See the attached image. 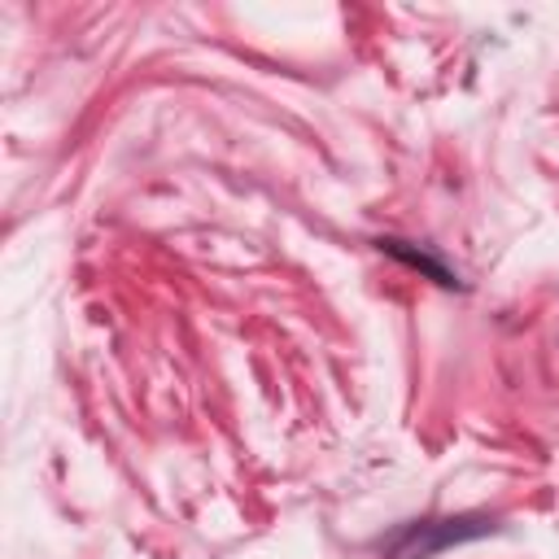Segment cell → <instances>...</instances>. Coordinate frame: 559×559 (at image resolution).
<instances>
[{"instance_id": "obj_1", "label": "cell", "mask_w": 559, "mask_h": 559, "mask_svg": "<svg viewBox=\"0 0 559 559\" xmlns=\"http://www.w3.org/2000/svg\"><path fill=\"white\" fill-rule=\"evenodd\" d=\"M493 528L489 515H445V520H411L402 524L397 533H389L380 542V550H389L393 559H428L445 546H459V542H472V537H485Z\"/></svg>"}, {"instance_id": "obj_2", "label": "cell", "mask_w": 559, "mask_h": 559, "mask_svg": "<svg viewBox=\"0 0 559 559\" xmlns=\"http://www.w3.org/2000/svg\"><path fill=\"white\" fill-rule=\"evenodd\" d=\"M380 245V253H389V258H397V262H406V266H415V271H424L428 280H437V284H445V288H454L459 284V275L441 262V258H432L428 249H419V245H411V240H397V236H384V240H376Z\"/></svg>"}]
</instances>
